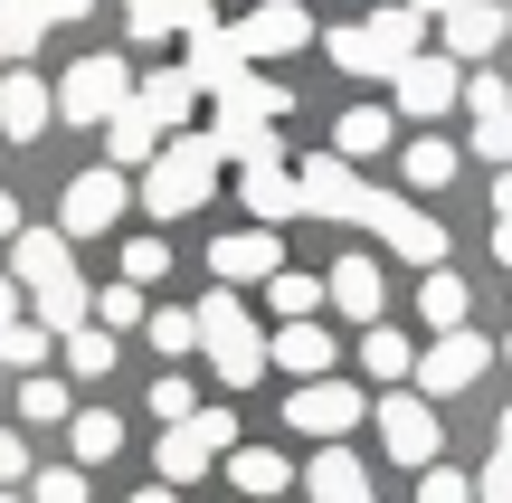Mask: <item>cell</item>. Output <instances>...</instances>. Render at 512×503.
I'll list each match as a JSON object with an SVG mask.
<instances>
[{"mask_svg": "<svg viewBox=\"0 0 512 503\" xmlns=\"http://www.w3.org/2000/svg\"><path fill=\"white\" fill-rule=\"evenodd\" d=\"M200 352H209V371H219V390H256V371H266V342H256V314H247V295H228V285H209L200 304Z\"/></svg>", "mask_w": 512, "mask_h": 503, "instance_id": "6da1fadb", "label": "cell"}, {"mask_svg": "<svg viewBox=\"0 0 512 503\" xmlns=\"http://www.w3.org/2000/svg\"><path fill=\"white\" fill-rule=\"evenodd\" d=\"M209 190H219V143H209V133H171V143L152 152V171H143V209L152 219H190Z\"/></svg>", "mask_w": 512, "mask_h": 503, "instance_id": "7a4b0ae2", "label": "cell"}, {"mask_svg": "<svg viewBox=\"0 0 512 503\" xmlns=\"http://www.w3.org/2000/svg\"><path fill=\"white\" fill-rule=\"evenodd\" d=\"M133 105V67L114 48H95V57H76L67 76H57V124H86V133H105L114 114Z\"/></svg>", "mask_w": 512, "mask_h": 503, "instance_id": "3957f363", "label": "cell"}, {"mask_svg": "<svg viewBox=\"0 0 512 503\" xmlns=\"http://www.w3.org/2000/svg\"><path fill=\"white\" fill-rule=\"evenodd\" d=\"M370 428H380V447L399 456V466H437L446 456V428H437V399H418V390H389V399H370Z\"/></svg>", "mask_w": 512, "mask_h": 503, "instance_id": "277c9868", "label": "cell"}, {"mask_svg": "<svg viewBox=\"0 0 512 503\" xmlns=\"http://www.w3.org/2000/svg\"><path fill=\"white\" fill-rule=\"evenodd\" d=\"M124 209H133V181H124V171H76V181H67V200H57V238H105V228L114 219H124Z\"/></svg>", "mask_w": 512, "mask_h": 503, "instance_id": "5b68a950", "label": "cell"}, {"mask_svg": "<svg viewBox=\"0 0 512 503\" xmlns=\"http://www.w3.org/2000/svg\"><path fill=\"white\" fill-rule=\"evenodd\" d=\"M361 228L389 247V257H408V266H446V228L427 219V209H408L399 190H370V209H361Z\"/></svg>", "mask_w": 512, "mask_h": 503, "instance_id": "8992f818", "label": "cell"}, {"mask_svg": "<svg viewBox=\"0 0 512 503\" xmlns=\"http://www.w3.org/2000/svg\"><path fill=\"white\" fill-rule=\"evenodd\" d=\"M285 418H294L304 437H323V447H342V437H351V428L370 418V399L351 390V380H304V390L285 399Z\"/></svg>", "mask_w": 512, "mask_h": 503, "instance_id": "52a82bcc", "label": "cell"}, {"mask_svg": "<svg viewBox=\"0 0 512 503\" xmlns=\"http://www.w3.org/2000/svg\"><path fill=\"white\" fill-rule=\"evenodd\" d=\"M389 95H399V114H418V124H437L446 105H465V67L446 48H427V57H408L399 76H389Z\"/></svg>", "mask_w": 512, "mask_h": 503, "instance_id": "ba28073f", "label": "cell"}, {"mask_svg": "<svg viewBox=\"0 0 512 503\" xmlns=\"http://www.w3.org/2000/svg\"><path fill=\"white\" fill-rule=\"evenodd\" d=\"M304 219H342V228H361V209H370V181L351 162H332V152H304Z\"/></svg>", "mask_w": 512, "mask_h": 503, "instance_id": "9c48e42d", "label": "cell"}, {"mask_svg": "<svg viewBox=\"0 0 512 503\" xmlns=\"http://www.w3.org/2000/svg\"><path fill=\"white\" fill-rule=\"evenodd\" d=\"M484 361H494V342H484V333H437V342L418 352V399H456V390H475Z\"/></svg>", "mask_w": 512, "mask_h": 503, "instance_id": "30bf717a", "label": "cell"}, {"mask_svg": "<svg viewBox=\"0 0 512 503\" xmlns=\"http://www.w3.org/2000/svg\"><path fill=\"white\" fill-rule=\"evenodd\" d=\"M209 276L238 295V285H266V276H285V228H228L219 247H209Z\"/></svg>", "mask_w": 512, "mask_h": 503, "instance_id": "8fae6325", "label": "cell"}, {"mask_svg": "<svg viewBox=\"0 0 512 503\" xmlns=\"http://www.w3.org/2000/svg\"><path fill=\"white\" fill-rule=\"evenodd\" d=\"M10 285L19 295H57V285H86V276H76V257H67L57 228H19L10 238Z\"/></svg>", "mask_w": 512, "mask_h": 503, "instance_id": "7c38bea8", "label": "cell"}, {"mask_svg": "<svg viewBox=\"0 0 512 503\" xmlns=\"http://www.w3.org/2000/svg\"><path fill=\"white\" fill-rule=\"evenodd\" d=\"M238 48H247V67H256V57L313 48V10H304V0H256V10L238 19Z\"/></svg>", "mask_w": 512, "mask_h": 503, "instance_id": "4fadbf2b", "label": "cell"}, {"mask_svg": "<svg viewBox=\"0 0 512 503\" xmlns=\"http://www.w3.org/2000/svg\"><path fill=\"white\" fill-rule=\"evenodd\" d=\"M323 304H332L342 323H361V333H370V323L389 314V276H380V257H332V276H323Z\"/></svg>", "mask_w": 512, "mask_h": 503, "instance_id": "5bb4252c", "label": "cell"}, {"mask_svg": "<svg viewBox=\"0 0 512 503\" xmlns=\"http://www.w3.org/2000/svg\"><path fill=\"white\" fill-rule=\"evenodd\" d=\"M57 124V86H38L29 67L0 76V143H38V133Z\"/></svg>", "mask_w": 512, "mask_h": 503, "instance_id": "9a60e30c", "label": "cell"}, {"mask_svg": "<svg viewBox=\"0 0 512 503\" xmlns=\"http://www.w3.org/2000/svg\"><path fill=\"white\" fill-rule=\"evenodd\" d=\"M437 29H446V57H456V67H484V57L512 38V29H503V0H456Z\"/></svg>", "mask_w": 512, "mask_h": 503, "instance_id": "2e32d148", "label": "cell"}, {"mask_svg": "<svg viewBox=\"0 0 512 503\" xmlns=\"http://www.w3.org/2000/svg\"><path fill=\"white\" fill-rule=\"evenodd\" d=\"M238 200H247V228H285V219H304V181H294L285 162L238 171Z\"/></svg>", "mask_w": 512, "mask_h": 503, "instance_id": "e0dca14e", "label": "cell"}, {"mask_svg": "<svg viewBox=\"0 0 512 503\" xmlns=\"http://www.w3.org/2000/svg\"><path fill=\"white\" fill-rule=\"evenodd\" d=\"M181 76L200 95H228L247 76V48H238V29H190V57H181Z\"/></svg>", "mask_w": 512, "mask_h": 503, "instance_id": "ac0fdd59", "label": "cell"}, {"mask_svg": "<svg viewBox=\"0 0 512 503\" xmlns=\"http://www.w3.org/2000/svg\"><path fill=\"white\" fill-rule=\"evenodd\" d=\"M389 143H399V114H389V105H351L342 124H332V162H351V171L380 162Z\"/></svg>", "mask_w": 512, "mask_h": 503, "instance_id": "d6986e66", "label": "cell"}, {"mask_svg": "<svg viewBox=\"0 0 512 503\" xmlns=\"http://www.w3.org/2000/svg\"><path fill=\"white\" fill-rule=\"evenodd\" d=\"M133 105H143L162 133H190V114H200V86H190L181 67H152V76H133Z\"/></svg>", "mask_w": 512, "mask_h": 503, "instance_id": "ffe728a7", "label": "cell"}, {"mask_svg": "<svg viewBox=\"0 0 512 503\" xmlns=\"http://www.w3.org/2000/svg\"><path fill=\"white\" fill-rule=\"evenodd\" d=\"M304 494H313V503H370V466H361L351 447H323V456L304 466Z\"/></svg>", "mask_w": 512, "mask_h": 503, "instance_id": "44dd1931", "label": "cell"}, {"mask_svg": "<svg viewBox=\"0 0 512 503\" xmlns=\"http://www.w3.org/2000/svg\"><path fill=\"white\" fill-rule=\"evenodd\" d=\"M266 361L294 371V380H332V333H323V323H285V333L266 342Z\"/></svg>", "mask_w": 512, "mask_h": 503, "instance_id": "7402d4cb", "label": "cell"}, {"mask_svg": "<svg viewBox=\"0 0 512 503\" xmlns=\"http://www.w3.org/2000/svg\"><path fill=\"white\" fill-rule=\"evenodd\" d=\"M162 143H171V133L152 124L143 105H124V114L105 124V162H114V171H152V152H162Z\"/></svg>", "mask_w": 512, "mask_h": 503, "instance_id": "603a6c76", "label": "cell"}, {"mask_svg": "<svg viewBox=\"0 0 512 503\" xmlns=\"http://www.w3.org/2000/svg\"><path fill=\"white\" fill-rule=\"evenodd\" d=\"M361 29H370V38H380V57H389V76H399V67H408V57H427V19H418V10H408V0H389V10H370V19H361Z\"/></svg>", "mask_w": 512, "mask_h": 503, "instance_id": "cb8c5ba5", "label": "cell"}, {"mask_svg": "<svg viewBox=\"0 0 512 503\" xmlns=\"http://www.w3.org/2000/svg\"><path fill=\"white\" fill-rule=\"evenodd\" d=\"M228 485H238L247 503H275V494L294 485V466H285L275 447H238V456H228Z\"/></svg>", "mask_w": 512, "mask_h": 503, "instance_id": "d4e9b609", "label": "cell"}, {"mask_svg": "<svg viewBox=\"0 0 512 503\" xmlns=\"http://www.w3.org/2000/svg\"><path fill=\"white\" fill-rule=\"evenodd\" d=\"M465 276H446V266H427V285H418V323L427 333H465Z\"/></svg>", "mask_w": 512, "mask_h": 503, "instance_id": "484cf974", "label": "cell"}, {"mask_svg": "<svg viewBox=\"0 0 512 503\" xmlns=\"http://www.w3.org/2000/svg\"><path fill=\"white\" fill-rule=\"evenodd\" d=\"M67 447H76V466H105V456H124V418H114V409H76L67 418Z\"/></svg>", "mask_w": 512, "mask_h": 503, "instance_id": "4316f807", "label": "cell"}, {"mask_svg": "<svg viewBox=\"0 0 512 503\" xmlns=\"http://www.w3.org/2000/svg\"><path fill=\"white\" fill-rule=\"evenodd\" d=\"M38 38H48V19H38V0H0V67H29Z\"/></svg>", "mask_w": 512, "mask_h": 503, "instance_id": "83f0119b", "label": "cell"}, {"mask_svg": "<svg viewBox=\"0 0 512 503\" xmlns=\"http://www.w3.org/2000/svg\"><path fill=\"white\" fill-rule=\"evenodd\" d=\"M399 171H408L418 190H446V181H456V143H446V133H408Z\"/></svg>", "mask_w": 512, "mask_h": 503, "instance_id": "f1b7e54d", "label": "cell"}, {"mask_svg": "<svg viewBox=\"0 0 512 503\" xmlns=\"http://www.w3.org/2000/svg\"><path fill=\"white\" fill-rule=\"evenodd\" d=\"M313 48H323L342 76H389V57H380V38H370V29H323Z\"/></svg>", "mask_w": 512, "mask_h": 503, "instance_id": "f546056e", "label": "cell"}, {"mask_svg": "<svg viewBox=\"0 0 512 503\" xmlns=\"http://www.w3.org/2000/svg\"><path fill=\"white\" fill-rule=\"evenodd\" d=\"M361 371H370V380H418V352H408V333L370 323V333H361Z\"/></svg>", "mask_w": 512, "mask_h": 503, "instance_id": "4dcf8cb0", "label": "cell"}, {"mask_svg": "<svg viewBox=\"0 0 512 503\" xmlns=\"http://www.w3.org/2000/svg\"><path fill=\"white\" fill-rule=\"evenodd\" d=\"M19 418H29V428H67V418H76V399H67V380H48V371H29V380H19Z\"/></svg>", "mask_w": 512, "mask_h": 503, "instance_id": "1f68e13d", "label": "cell"}, {"mask_svg": "<svg viewBox=\"0 0 512 503\" xmlns=\"http://www.w3.org/2000/svg\"><path fill=\"white\" fill-rule=\"evenodd\" d=\"M152 466H162V485L181 494V485H200V475L219 466V456H209V447H200V437H190V428H171V437H162V456H152Z\"/></svg>", "mask_w": 512, "mask_h": 503, "instance_id": "d6a6232c", "label": "cell"}, {"mask_svg": "<svg viewBox=\"0 0 512 503\" xmlns=\"http://www.w3.org/2000/svg\"><path fill=\"white\" fill-rule=\"evenodd\" d=\"M266 304H275L285 323H313V314H323V276H304V266H285V276H266Z\"/></svg>", "mask_w": 512, "mask_h": 503, "instance_id": "836d02e7", "label": "cell"}, {"mask_svg": "<svg viewBox=\"0 0 512 503\" xmlns=\"http://www.w3.org/2000/svg\"><path fill=\"white\" fill-rule=\"evenodd\" d=\"M219 105H228V114H256V124H275V114H285V105H294V95H285V86H275V76H256V67H247V76H238V86H228V95H219Z\"/></svg>", "mask_w": 512, "mask_h": 503, "instance_id": "e575fe53", "label": "cell"}, {"mask_svg": "<svg viewBox=\"0 0 512 503\" xmlns=\"http://www.w3.org/2000/svg\"><path fill=\"white\" fill-rule=\"evenodd\" d=\"M143 333H152V352H171V371H181V361L200 352V314H181V304H162V314H152Z\"/></svg>", "mask_w": 512, "mask_h": 503, "instance_id": "d590c367", "label": "cell"}, {"mask_svg": "<svg viewBox=\"0 0 512 503\" xmlns=\"http://www.w3.org/2000/svg\"><path fill=\"white\" fill-rule=\"evenodd\" d=\"M57 352H67V371H76V380H105V371H114V333H105V323H86V333H67Z\"/></svg>", "mask_w": 512, "mask_h": 503, "instance_id": "8d00e7d4", "label": "cell"}, {"mask_svg": "<svg viewBox=\"0 0 512 503\" xmlns=\"http://www.w3.org/2000/svg\"><path fill=\"white\" fill-rule=\"evenodd\" d=\"M152 418L190 428V418H200V380H190V371H162V380H152Z\"/></svg>", "mask_w": 512, "mask_h": 503, "instance_id": "74e56055", "label": "cell"}, {"mask_svg": "<svg viewBox=\"0 0 512 503\" xmlns=\"http://www.w3.org/2000/svg\"><path fill=\"white\" fill-rule=\"evenodd\" d=\"M48 352H57V333H48V323H19V333L0 342V361H10L19 380H29V371H48Z\"/></svg>", "mask_w": 512, "mask_h": 503, "instance_id": "f35d334b", "label": "cell"}, {"mask_svg": "<svg viewBox=\"0 0 512 503\" xmlns=\"http://www.w3.org/2000/svg\"><path fill=\"white\" fill-rule=\"evenodd\" d=\"M95 323H105V333H133V323H152L143 285H105V295H95Z\"/></svg>", "mask_w": 512, "mask_h": 503, "instance_id": "ab89813d", "label": "cell"}, {"mask_svg": "<svg viewBox=\"0 0 512 503\" xmlns=\"http://www.w3.org/2000/svg\"><path fill=\"white\" fill-rule=\"evenodd\" d=\"M124 29L133 38H181V0H124Z\"/></svg>", "mask_w": 512, "mask_h": 503, "instance_id": "60d3db41", "label": "cell"}, {"mask_svg": "<svg viewBox=\"0 0 512 503\" xmlns=\"http://www.w3.org/2000/svg\"><path fill=\"white\" fill-rule=\"evenodd\" d=\"M29 503H86V466H48V475H29Z\"/></svg>", "mask_w": 512, "mask_h": 503, "instance_id": "b9f144b4", "label": "cell"}, {"mask_svg": "<svg viewBox=\"0 0 512 503\" xmlns=\"http://www.w3.org/2000/svg\"><path fill=\"white\" fill-rule=\"evenodd\" d=\"M190 437H200L209 456H238V409H200V418H190Z\"/></svg>", "mask_w": 512, "mask_h": 503, "instance_id": "7bdbcfd3", "label": "cell"}, {"mask_svg": "<svg viewBox=\"0 0 512 503\" xmlns=\"http://www.w3.org/2000/svg\"><path fill=\"white\" fill-rule=\"evenodd\" d=\"M465 114H475V124H484V114H512V86H503L494 67H484V76H465Z\"/></svg>", "mask_w": 512, "mask_h": 503, "instance_id": "ee69618b", "label": "cell"}, {"mask_svg": "<svg viewBox=\"0 0 512 503\" xmlns=\"http://www.w3.org/2000/svg\"><path fill=\"white\" fill-rule=\"evenodd\" d=\"M152 276H171V247L162 238H133L124 247V285H152Z\"/></svg>", "mask_w": 512, "mask_h": 503, "instance_id": "f6af8a7d", "label": "cell"}, {"mask_svg": "<svg viewBox=\"0 0 512 503\" xmlns=\"http://www.w3.org/2000/svg\"><path fill=\"white\" fill-rule=\"evenodd\" d=\"M418 503H475V475H456V466H427V475H418Z\"/></svg>", "mask_w": 512, "mask_h": 503, "instance_id": "bcb514c9", "label": "cell"}, {"mask_svg": "<svg viewBox=\"0 0 512 503\" xmlns=\"http://www.w3.org/2000/svg\"><path fill=\"white\" fill-rule=\"evenodd\" d=\"M475 152L494 171H512V114H484V124H475Z\"/></svg>", "mask_w": 512, "mask_h": 503, "instance_id": "7dc6e473", "label": "cell"}, {"mask_svg": "<svg viewBox=\"0 0 512 503\" xmlns=\"http://www.w3.org/2000/svg\"><path fill=\"white\" fill-rule=\"evenodd\" d=\"M475 503H512V456H503V447L484 456V475H475Z\"/></svg>", "mask_w": 512, "mask_h": 503, "instance_id": "c3c4849f", "label": "cell"}, {"mask_svg": "<svg viewBox=\"0 0 512 503\" xmlns=\"http://www.w3.org/2000/svg\"><path fill=\"white\" fill-rule=\"evenodd\" d=\"M0 485H29V437H19V428H0Z\"/></svg>", "mask_w": 512, "mask_h": 503, "instance_id": "681fc988", "label": "cell"}, {"mask_svg": "<svg viewBox=\"0 0 512 503\" xmlns=\"http://www.w3.org/2000/svg\"><path fill=\"white\" fill-rule=\"evenodd\" d=\"M38 19H48V29H67V19H95V0H38Z\"/></svg>", "mask_w": 512, "mask_h": 503, "instance_id": "f907efd6", "label": "cell"}, {"mask_svg": "<svg viewBox=\"0 0 512 503\" xmlns=\"http://www.w3.org/2000/svg\"><path fill=\"white\" fill-rule=\"evenodd\" d=\"M19 304H29V295H19V285H10V276H0V342H10V333H19V323H29V314H19Z\"/></svg>", "mask_w": 512, "mask_h": 503, "instance_id": "816d5d0a", "label": "cell"}, {"mask_svg": "<svg viewBox=\"0 0 512 503\" xmlns=\"http://www.w3.org/2000/svg\"><path fill=\"white\" fill-rule=\"evenodd\" d=\"M0 238H19V200H10V190H0Z\"/></svg>", "mask_w": 512, "mask_h": 503, "instance_id": "f5cc1de1", "label": "cell"}, {"mask_svg": "<svg viewBox=\"0 0 512 503\" xmlns=\"http://www.w3.org/2000/svg\"><path fill=\"white\" fill-rule=\"evenodd\" d=\"M494 209H503V219H512V171H494Z\"/></svg>", "mask_w": 512, "mask_h": 503, "instance_id": "db71d44e", "label": "cell"}, {"mask_svg": "<svg viewBox=\"0 0 512 503\" xmlns=\"http://www.w3.org/2000/svg\"><path fill=\"white\" fill-rule=\"evenodd\" d=\"M494 257H503V266H512V219H494Z\"/></svg>", "mask_w": 512, "mask_h": 503, "instance_id": "11a10c76", "label": "cell"}, {"mask_svg": "<svg viewBox=\"0 0 512 503\" xmlns=\"http://www.w3.org/2000/svg\"><path fill=\"white\" fill-rule=\"evenodd\" d=\"M408 10H418V19H446V10H456V0H408Z\"/></svg>", "mask_w": 512, "mask_h": 503, "instance_id": "9f6ffc18", "label": "cell"}, {"mask_svg": "<svg viewBox=\"0 0 512 503\" xmlns=\"http://www.w3.org/2000/svg\"><path fill=\"white\" fill-rule=\"evenodd\" d=\"M133 503H181V494H171V485H143V494H133Z\"/></svg>", "mask_w": 512, "mask_h": 503, "instance_id": "6f0895ef", "label": "cell"}, {"mask_svg": "<svg viewBox=\"0 0 512 503\" xmlns=\"http://www.w3.org/2000/svg\"><path fill=\"white\" fill-rule=\"evenodd\" d=\"M0 503H29V494H10V485H0Z\"/></svg>", "mask_w": 512, "mask_h": 503, "instance_id": "680465c9", "label": "cell"}, {"mask_svg": "<svg viewBox=\"0 0 512 503\" xmlns=\"http://www.w3.org/2000/svg\"><path fill=\"white\" fill-rule=\"evenodd\" d=\"M503 29H512V0H503Z\"/></svg>", "mask_w": 512, "mask_h": 503, "instance_id": "91938a15", "label": "cell"}, {"mask_svg": "<svg viewBox=\"0 0 512 503\" xmlns=\"http://www.w3.org/2000/svg\"><path fill=\"white\" fill-rule=\"evenodd\" d=\"M503 361H512V333H503Z\"/></svg>", "mask_w": 512, "mask_h": 503, "instance_id": "94428289", "label": "cell"}, {"mask_svg": "<svg viewBox=\"0 0 512 503\" xmlns=\"http://www.w3.org/2000/svg\"><path fill=\"white\" fill-rule=\"evenodd\" d=\"M0 371H10V361H0Z\"/></svg>", "mask_w": 512, "mask_h": 503, "instance_id": "6125c7cd", "label": "cell"}]
</instances>
